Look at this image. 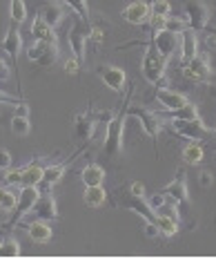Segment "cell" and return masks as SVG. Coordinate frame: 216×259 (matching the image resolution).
Segmentation results:
<instances>
[{
	"label": "cell",
	"instance_id": "3957f363",
	"mask_svg": "<svg viewBox=\"0 0 216 259\" xmlns=\"http://www.w3.org/2000/svg\"><path fill=\"white\" fill-rule=\"evenodd\" d=\"M167 63L163 56H160V52L154 47V42L149 40L147 45H145V54H143V65H140V72H143V76L149 80L152 85L156 88H160V85H165V69H167Z\"/></svg>",
	"mask_w": 216,
	"mask_h": 259
},
{
	"label": "cell",
	"instance_id": "8fae6325",
	"mask_svg": "<svg viewBox=\"0 0 216 259\" xmlns=\"http://www.w3.org/2000/svg\"><path fill=\"white\" fill-rule=\"evenodd\" d=\"M163 192L170 197V201L176 203L178 208H181V206H190V192H187V175H185V170L178 168L174 181L167 183Z\"/></svg>",
	"mask_w": 216,
	"mask_h": 259
},
{
	"label": "cell",
	"instance_id": "b9f144b4",
	"mask_svg": "<svg viewBox=\"0 0 216 259\" xmlns=\"http://www.w3.org/2000/svg\"><path fill=\"white\" fill-rule=\"evenodd\" d=\"M129 186V190H132L134 194H145V186L140 181H132V183H127Z\"/></svg>",
	"mask_w": 216,
	"mask_h": 259
},
{
	"label": "cell",
	"instance_id": "ee69618b",
	"mask_svg": "<svg viewBox=\"0 0 216 259\" xmlns=\"http://www.w3.org/2000/svg\"><path fill=\"white\" fill-rule=\"evenodd\" d=\"M3 192H5V188H3V186H0V197H3Z\"/></svg>",
	"mask_w": 216,
	"mask_h": 259
},
{
	"label": "cell",
	"instance_id": "74e56055",
	"mask_svg": "<svg viewBox=\"0 0 216 259\" xmlns=\"http://www.w3.org/2000/svg\"><path fill=\"white\" fill-rule=\"evenodd\" d=\"M14 116H27V118H29V105H27L25 101L16 103L14 105Z\"/></svg>",
	"mask_w": 216,
	"mask_h": 259
},
{
	"label": "cell",
	"instance_id": "83f0119b",
	"mask_svg": "<svg viewBox=\"0 0 216 259\" xmlns=\"http://www.w3.org/2000/svg\"><path fill=\"white\" fill-rule=\"evenodd\" d=\"M0 257H20V244L12 235H7L0 241Z\"/></svg>",
	"mask_w": 216,
	"mask_h": 259
},
{
	"label": "cell",
	"instance_id": "30bf717a",
	"mask_svg": "<svg viewBox=\"0 0 216 259\" xmlns=\"http://www.w3.org/2000/svg\"><path fill=\"white\" fill-rule=\"evenodd\" d=\"M185 16L187 27L194 31H203L209 25V7L203 0H187L185 3Z\"/></svg>",
	"mask_w": 216,
	"mask_h": 259
},
{
	"label": "cell",
	"instance_id": "d6986e66",
	"mask_svg": "<svg viewBox=\"0 0 216 259\" xmlns=\"http://www.w3.org/2000/svg\"><path fill=\"white\" fill-rule=\"evenodd\" d=\"M181 65L183 63H187V61H192L194 56L198 54V31H194V29H183L181 31Z\"/></svg>",
	"mask_w": 216,
	"mask_h": 259
},
{
	"label": "cell",
	"instance_id": "5b68a950",
	"mask_svg": "<svg viewBox=\"0 0 216 259\" xmlns=\"http://www.w3.org/2000/svg\"><path fill=\"white\" fill-rule=\"evenodd\" d=\"M38 186H20V197H18V203H16V208L12 210V219L5 224V228L7 230H14L16 226L20 224V219L25 217L27 212H31V208H34L36 199H38Z\"/></svg>",
	"mask_w": 216,
	"mask_h": 259
},
{
	"label": "cell",
	"instance_id": "52a82bcc",
	"mask_svg": "<svg viewBox=\"0 0 216 259\" xmlns=\"http://www.w3.org/2000/svg\"><path fill=\"white\" fill-rule=\"evenodd\" d=\"M152 42L154 47L160 52V56L165 61L174 58L178 52H181V34L176 31H170V29H160V31H152Z\"/></svg>",
	"mask_w": 216,
	"mask_h": 259
},
{
	"label": "cell",
	"instance_id": "ba28073f",
	"mask_svg": "<svg viewBox=\"0 0 216 259\" xmlns=\"http://www.w3.org/2000/svg\"><path fill=\"white\" fill-rule=\"evenodd\" d=\"M89 29H91V25L83 23V20L78 18V23H74L67 34V42H69V47H72V56H76L80 63H85V50H87Z\"/></svg>",
	"mask_w": 216,
	"mask_h": 259
},
{
	"label": "cell",
	"instance_id": "e575fe53",
	"mask_svg": "<svg viewBox=\"0 0 216 259\" xmlns=\"http://www.w3.org/2000/svg\"><path fill=\"white\" fill-rule=\"evenodd\" d=\"M80 65H83V63H80L76 56H72L67 63H65V72H67L69 76H78V74H80Z\"/></svg>",
	"mask_w": 216,
	"mask_h": 259
},
{
	"label": "cell",
	"instance_id": "d590c367",
	"mask_svg": "<svg viewBox=\"0 0 216 259\" xmlns=\"http://www.w3.org/2000/svg\"><path fill=\"white\" fill-rule=\"evenodd\" d=\"M198 183H201L203 188H209L214 183V175L209 170H201L198 172Z\"/></svg>",
	"mask_w": 216,
	"mask_h": 259
},
{
	"label": "cell",
	"instance_id": "7402d4cb",
	"mask_svg": "<svg viewBox=\"0 0 216 259\" xmlns=\"http://www.w3.org/2000/svg\"><path fill=\"white\" fill-rule=\"evenodd\" d=\"M107 201V192L102 190V186H85V192H83V203L91 210L100 208L102 203Z\"/></svg>",
	"mask_w": 216,
	"mask_h": 259
},
{
	"label": "cell",
	"instance_id": "6da1fadb",
	"mask_svg": "<svg viewBox=\"0 0 216 259\" xmlns=\"http://www.w3.org/2000/svg\"><path fill=\"white\" fill-rule=\"evenodd\" d=\"M134 88H129V96H132ZM129 96L123 103L121 112L116 116L110 118V125H107V132H105V141H102V154L107 159L112 156H118L123 152V132H125V121H127V103H129Z\"/></svg>",
	"mask_w": 216,
	"mask_h": 259
},
{
	"label": "cell",
	"instance_id": "e0dca14e",
	"mask_svg": "<svg viewBox=\"0 0 216 259\" xmlns=\"http://www.w3.org/2000/svg\"><path fill=\"white\" fill-rule=\"evenodd\" d=\"M156 101H158V103L163 105L167 112L181 110V107H185L187 103H190V99H187L185 94H181V92H174V90L165 88V85H160V88L156 90Z\"/></svg>",
	"mask_w": 216,
	"mask_h": 259
},
{
	"label": "cell",
	"instance_id": "ffe728a7",
	"mask_svg": "<svg viewBox=\"0 0 216 259\" xmlns=\"http://www.w3.org/2000/svg\"><path fill=\"white\" fill-rule=\"evenodd\" d=\"M31 38H34V40L53 42V45H58V34L53 31V27H51V25H47L45 20L40 18L38 14H36L34 23H31Z\"/></svg>",
	"mask_w": 216,
	"mask_h": 259
},
{
	"label": "cell",
	"instance_id": "5bb4252c",
	"mask_svg": "<svg viewBox=\"0 0 216 259\" xmlns=\"http://www.w3.org/2000/svg\"><path fill=\"white\" fill-rule=\"evenodd\" d=\"M96 72H98L102 85H105L107 90H112V92H123L125 90L127 74L123 72L121 67H114V65H100Z\"/></svg>",
	"mask_w": 216,
	"mask_h": 259
},
{
	"label": "cell",
	"instance_id": "f6af8a7d",
	"mask_svg": "<svg viewBox=\"0 0 216 259\" xmlns=\"http://www.w3.org/2000/svg\"><path fill=\"white\" fill-rule=\"evenodd\" d=\"M214 159H216V156H214Z\"/></svg>",
	"mask_w": 216,
	"mask_h": 259
},
{
	"label": "cell",
	"instance_id": "f1b7e54d",
	"mask_svg": "<svg viewBox=\"0 0 216 259\" xmlns=\"http://www.w3.org/2000/svg\"><path fill=\"white\" fill-rule=\"evenodd\" d=\"M9 14H12V23L16 25H23L27 20V7H25V0H12L9 5Z\"/></svg>",
	"mask_w": 216,
	"mask_h": 259
},
{
	"label": "cell",
	"instance_id": "9c48e42d",
	"mask_svg": "<svg viewBox=\"0 0 216 259\" xmlns=\"http://www.w3.org/2000/svg\"><path fill=\"white\" fill-rule=\"evenodd\" d=\"M27 56H29V61L38 63V67H51V65L58 61L61 52H58V45H53V42L36 40L34 45L27 50Z\"/></svg>",
	"mask_w": 216,
	"mask_h": 259
},
{
	"label": "cell",
	"instance_id": "7c38bea8",
	"mask_svg": "<svg viewBox=\"0 0 216 259\" xmlns=\"http://www.w3.org/2000/svg\"><path fill=\"white\" fill-rule=\"evenodd\" d=\"M3 50L9 54V58H12V69L16 72V76H18V83H20L18 56H20V50H23V36H20L18 25H16V23L9 25V31H7V36H5V40H3Z\"/></svg>",
	"mask_w": 216,
	"mask_h": 259
},
{
	"label": "cell",
	"instance_id": "d4e9b609",
	"mask_svg": "<svg viewBox=\"0 0 216 259\" xmlns=\"http://www.w3.org/2000/svg\"><path fill=\"white\" fill-rule=\"evenodd\" d=\"M181 156H183V161H185L187 165H198L205 159V150H203V145L198 141H190L185 148H183Z\"/></svg>",
	"mask_w": 216,
	"mask_h": 259
},
{
	"label": "cell",
	"instance_id": "4316f807",
	"mask_svg": "<svg viewBox=\"0 0 216 259\" xmlns=\"http://www.w3.org/2000/svg\"><path fill=\"white\" fill-rule=\"evenodd\" d=\"M156 228L163 237H174L178 230H181V221L167 217V214H158L156 212Z\"/></svg>",
	"mask_w": 216,
	"mask_h": 259
},
{
	"label": "cell",
	"instance_id": "4fadbf2b",
	"mask_svg": "<svg viewBox=\"0 0 216 259\" xmlns=\"http://www.w3.org/2000/svg\"><path fill=\"white\" fill-rule=\"evenodd\" d=\"M100 118V114H94L91 110H85L80 114L74 116V134L80 139V141H91L96 132V121Z\"/></svg>",
	"mask_w": 216,
	"mask_h": 259
},
{
	"label": "cell",
	"instance_id": "ab89813d",
	"mask_svg": "<svg viewBox=\"0 0 216 259\" xmlns=\"http://www.w3.org/2000/svg\"><path fill=\"white\" fill-rule=\"evenodd\" d=\"M0 103L3 105H16V103H20V101L14 99V96H9V94H5V92H0Z\"/></svg>",
	"mask_w": 216,
	"mask_h": 259
},
{
	"label": "cell",
	"instance_id": "f546056e",
	"mask_svg": "<svg viewBox=\"0 0 216 259\" xmlns=\"http://www.w3.org/2000/svg\"><path fill=\"white\" fill-rule=\"evenodd\" d=\"M69 9H74V14H78V18L83 23L89 25V7H87V0H63Z\"/></svg>",
	"mask_w": 216,
	"mask_h": 259
},
{
	"label": "cell",
	"instance_id": "f35d334b",
	"mask_svg": "<svg viewBox=\"0 0 216 259\" xmlns=\"http://www.w3.org/2000/svg\"><path fill=\"white\" fill-rule=\"evenodd\" d=\"M143 233L147 235V237H158V228H156V224H152V221H145V226H143Z\"/></svg>",
	"mask_w": 216,
	"mask_h": 259
},
{
	"label": "cell",
	"instance_id": "2e32d148",
	"mask_svg": "<svg viewBox=\"0 0 216 259\" xmlns=\"http://www.w3.org/2000/svg\"><path fill=\"white\" fill-rule=\"evenodd\" d=\"M121 14H123V20H127V23H132V25H147L149 18H152V9H149V5L145 3V0H134V3H129Z\"/></svg>",
	"mask_w": 216,
	"mask_h": 259
},
{
	"label": "cell",
	"instance_id": "cb8c5ba5",
	"mask_svg": "<svg viewBox=\"0 0 216 259\" xmlns=\"http://www.w3.org/2000/svg\"><path fill=\"white\" fill-rule=\"evenodd\" d=\"M80 179H83L85 186H102L105 181V170L100 168L98 163H87L80 172Z\"/></svg>",
	"mask_w": 216,
	"mask_h": 259
},
{
	"label": "cell",
	"instance_id": "4dcf8cb0",
	"mask_svg": "<svg viewBox=\"0 0 216 259\" xmlns=\"http://www.w3.org/2000/svg\"><path fill=\"white\" fill-rule=\"evenodd\" d=\"M9 127H12V132L16 134V137H27L29 134V118L27 116H12V121H9Z\"/></svg>",
	"mask_w": 216,
	"mask_h": 259
},
{
	"label": "cell",
	"instance_id": "1f68e13d",
	"mask_svg": "<svg viewBox=\"0 0 216 259\" xmlns=\"http://www.w3.org/2000/svg\"><path fill=\"white\" fill-rule=\"evenodd\" d=\"M165 118H196L198 116V110L194 103H187L185 107H181V110H174L170 112V114H163Z\"/></svg>",
	"mask_w": 216,
	"mask_h": 259
},
{
	"label": "cell",
	"instance_id": "277c9868",
	"mask_svg": "<svg viewBox=\"0 0 216 259\" xmlns=\"http://www.w3.org/2000/svg\"><path fill=\"white\" fill-rule=\"evenodd\" d=\"M165 121H170V127L174 130L178 137L190 139V141H201V139L216 132V130H212L205 121H201V116H196V118H165Z\"/></svg>",
	"mask_w": 216,
	"mask_h": 259
},
{
	"label": "cell",
	"instance_id": "d6a6232c",
	"mask_svg": "<svg viewBox=\"0 0 216 259\" xmlns=\"http://www.w3.org/2000/svg\"><path fill=\"white\" fill-rule=\"evenodd\" d=\"M16 203H18V197H16L12 190L5 188L3 197H0V208H3V212H12V210L16 208Z\"/></svg>",
	"mask_w": 216,
	"mask_h": 259
},
{
	"label": "cell",
	"instance_id": "8d00e7d4",
	"mask_svg": "<svg viewBox=\"0 0 216 259\" xmlns=\"http://www.w3.org/2000/svg\"><path fill=\"white\" fill-rule=\"evenodd\" d=\"M12 168V154L7 150H0V172H7Z\"/></svg>",
	"mask_w": 216,
	"mask_h": 259
},
{
	"label": "cell",
	"instance_id": "7bdbcfd3",
	"mask_svg": "<svg viewBox=\"0 0 216 259\" xmlns=\"http://www.w3.org/2000/svg\"><path fill=\"white\" fill-rule=\"evenodd\" d=\"M205 45H207V50H216V34L207 36V40H205Z\"/></svg>",
	"mask_w": 216,
	"mask_h": 259
},
{
	"label": "cell",
	"instance_id": "9a60e30c",
	"mask_svg": "<svg viewBox=\"0 0 216 259\" xmlns=\"http://www.w3.org/2000/svg\"><path fill=\"white\" fill-rule=\"evenodd\" d=\"M31 212L36 214V219H42V221L58 219V206H56V199H53V194L49 190H42L38 194V199H36Z\"/></svg>",
	"mask_w": 216,
	"mask_h": 259
},
{
	"label": "cell",
	"instance_id": "ac0fdd59",
	"mask_svg": "<svg viewBox=\"0 0 216 259\" xmlns=\"http://www.w3.org/2000/svg\"><path fill=\"white\" fill-rule=\"evenodd\" d=\"M38 16L47 25H51L53 29H56V27L65 20V16H67V9H65L58 0H49V3H42L38 7Z\"/></svg>",
	"mask_w": 216,
	"mask_h": 259
},
{
	"label": "cell",
	"instance_id": "60d3db41",
	"mask_svg": "<svg viewBox=\"0 0 216 259\" xmlns=\"http://www.w3.org/2000/svg\"><path fill=\"white\" fill-rule=\"evenodd\" d=\"M9 74H12V67H9L5 61H0V80H7Z\"/></svg>",
	"mask_w": 216,
	"mask_h": 259
},
{
	"label": "cell",
	"instance_id": "7a4b0ae2",
	"mask_svg": "<svg viewBox=\"0 0 216 259\" xmlns=\"http://www.w3.org/2000/svg\"><path fill=\"white\" fill-rule=\"evenodd\" d=\"M127 118H134V121L140 123L143 132L152 139L154 150H156V154H158V134H160V130H163L165 116L156 114V112L147 110V107H143V105H127Z\"/></svg>",
	"mask_w": 216,
	"mask_h": 259
},
{
	"label": "cell",
	"instance_id": "484cf974",
	"mask_svg": "<svg viewBox=\"0 0 216 259\" xmlns=\"http://www.w3.org/2000/svg\"><path fill=\"white\" fill-rule=\"evenodd\" d=\"M42 172H45V168H42V165H38V161H36V163L25 165L23 179H20V186H40Z\"/></svg>",
	"mask_w": 216,
	"mask_h": 259
},
{
	"label": "cell",
	"instance_id": "836d02e7",
	"mask_svg": "<svg viewBox=\"0 0 216 259\" xmlns=\"http://www.w3.org/2000/svg\"><path fill=\"white\" fill-rule=\"evenodd\" d=\"M149 9H152L154 16H170V14H172L170 0H154V3L149 5Z\"/></svg>",
	"mask_w": 216,
	"mask_h": 259
},
{
	"label": "cell",
	"instance_id": "603a6c76",
	"mask_svg": "<svg viewBox=\"0 0 216 259\" xmlns=\"http://www.w3.org/2000/svg\"><path fill=\"white\" fill-rule=\"evenodd\" d=\"M65 170H67V161H65V163L47 165L45 172H42V181H40V186H45V190H49L51 186H56V183L63 179Z\"/></svg>",
	"mask_w": 216,
	"mask_h": 259
},
{
	"label": "cell",
	"instance_id": "44dd1931",
	"mask_svg": "<svg viewBox=\"0 0 216 259\" xmlns=\"http://www.w3.org/2000/svg\"><path fill=\"white\" fill-rule=\"evenodd\" d=\"M25 230H27V235H29V239L36 241V244H47V241L51 239V226L42 219H36V221H31V224H27Z\"/></svg>",
	"mask_w": 216,
	"mask_h": 259
},
{
	"label": "cell",
	"instance_id": "8992f818",
	"mask_svg": "<svg viewBox=\"0 0 216 259\" xmlns=\"http://www.w3.org/2000/svg\"><path fill=\"white\" fill-rule=\"evenodd\" d=\"M183 78L190 83H209L212 80V67H209L207 54H196L192 61L183 63Z\"/></svg>",
	"mask_w": 216,
	"mask_h": 259
}]
</instances>
